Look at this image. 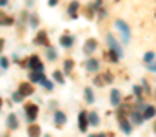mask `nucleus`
Here are the masks:
<instances>
[{
  "instance_id": "nucleus-20",
  "label": "nucleus",
  "mask_w": 156,
  "mask_h": 137,
  "mask_svg": "<svg viewBox=\"0 0 156 137\" xmlns=\"http://www.w3.org/2000/svg\"><path fill=\"white\" fill-rule=\"evenodd\" d=\"M142 112H144V119H153V117L156 115V108L154 106H149V104H147Z\"/></svg>"
},
{
  "instance_id": "nucleus-36",
  "label": "nucleus",
  "mask_w": 156,
  "mask_h": 137,
  "mask_svg": "<svg viewBox=\"0 0 156 137\" xmlns=\"http://www.w3.org/2000/svg\"><path fill=\"white\" fill-rule=\"evenodd\" d=\"M4 44H5V42H4V39H0V51H2V48H4Z\"/></svg>"
},
{
  "instance_id": "nucleus-21",
  "label": "nucleus",
  "mask_w": 156,
  "mask_h": 137,
  "mask_svg": "<svg viewBox=\"0 0 156 137\" xmlns=\"http://www.w3.org/2000/svg\"><path fill=\"white\" fill-rule=\"evenodd\" d=\"M83 99H85L89 104H93V102H94V93H93L91 88H85V90H83Z\"/></svg>"
},
{
  "instance_id": "nucleus-7",
  "label": "nucleus",
  "mask_w": 156,
  "mask_h": 137,
  "mask_svg": "<svg viewBox=\"0 0 156 137\" xmlns=\"http://www.w3.org/2000/svg\"><path fill=\"white\" fill-rule=\"evenodd\" d=\"M5 123H7V128H9V130H16V128H18V117H16V113L11 112V113L7 115Z\"/></svg>"
},
{
  "instance_id": "nucleus-5",
  "label": "nucleus",
  "mask_w": 156,
  "mask_h": 137,
  "mask_svg": "<svg viewBox=\"0 0 156 137\" xmlns=\"http://www.w3.org/2000/svg\"><path fill=\"white\" fill-rule=\"evenodd\" d=\"M18 91L24 95V97H29V95H33L35 93V90H33V84L27 81V82H20L18 84Z\"/></svg>"
},
{
  "instance_id": "nucleus-28",
  "label": "nucleus",
  "mask_w": 156,
  "mask_h": 137,
  "mask_svg": "<svg viewBox=\"0 0 156 137\" xmlns=\"http://www.w3.org/2000/svg\"><path fill=\"white\" fill-rule=\"evenodd\" d=\"M13 101H15V102H22V101H24V95L16 90L15 93H13Z\"/></svg>"
},
{
  "instance_id": "nucleus-23",
  "label": "nucleus",
  "mask_w": 156,
  "mask_h": 137,
  "mask_svg": "<svg viewBox=\"0 0 156 137\" xmlns=\"http://www.w3.org/2000/svg\"><path fill=\"white\" fill-rule=\"evenodd\" d=\"M53 79H55L56 82H60V84H64V82H66V79H64V73H62L60 70H55V73H53Z\"/></svg>"
},
{
  "instance_id": "nucleus-6",
  "label": "nucleus",
  "mask_w": 156,
  "mask_h": 137,
  "mask_svg": "<svg viewBox=\"0 0 156 137\" xmlns=\"http://www.w3.org/2000/svg\"><path fill=\"white\" fill-rule=\"evenodd\" d=\"M87 126H89L87 112H80V115H78V128H80V132H87Z\"/></svg>"
},
{
  "instance_id": "nucleus-4",
  "label": "nucleus",
  "mask_w": 156,
  "mask_h": 137,
  "mask_svg": "<svg viewBox=\"0 0 156 137\" xmlns=\"http://www.w3.org/2000/svg\"><path fill=\"white\" fill-rule=\"evenodd\" d=\"M107 44H109V48H111V51H115L118 57L122 59V55H123V51H122V46L118 44V40L113 37V35H107Z\"/></svg>"
},
{
  "instance_id": "nucleus-32",
  "label": "nucleus",
  "mask_w": 156,
  "mask_h": 137,
  "mask_svg": "<svg viewBox=\"0 0 156 137\" xmlns=\"http://www.w3.org/2000/svg\"><path fill=\"white\" fill-rule=\"evenodd\" d=\"M104 79H105V82H109V84H111V82H113V81H115V79H113V75H111V73H105V75H104Z\"/></svg>"
},
{
  "instance_id": "nucleus-13",
  "label": "nucleus",
  "mask_w": 156,
  "mask_h": 137,
  "mask_svg": "<svg viewBox=\"0 0 156 137\" xmlns=\"http://www.w3.org/2000/svg\"><path fill=\"white\" fill-rule=\"evenodd\" d=\"M96 46H98V44H96V40H94V39L85 40V44H83V53H85V55H91V53L96 49Z\"/></svg>"
},
{
  "instance_id": "nucleus-11",
  "label": "nucleus",
  "mask_w": 156,
  "mask_h": 137,
  "mask_svg": "<svg viewBox=\"0 0 156 137\" xmlns=\"http://www.w3.org/2000/svg\"><path fill=\"white\" fill-rule=\"evenodd\" d=\"M45 79V75L42 71H29V82L31 84H37V82H42Z\"/></svg>"
},
{
  "instance_id": "nucleus-35",
  "label": "nucleus",
  "mask_w": 156,
  "mask_h": 137,
  "mask_svg": "<svg viewBox=\"0 0 156 137\" xmlns=\"http://www.w3.org/2000/svg\"><path fill=\"white\" fill-rule=\"evenodd\" d=\"M7 6V0H0V7H5Z\"/></svg>"
},
{
  "instance_id": "nucleus-10",
  "label": "nucleus",
  "mask_w": 156,
  "mask_h": 137,
  "mask_svg": "<svg viewBox=\"0 0 156 137\" xmlns=\"http://www.w3.org/2000/svg\"><path fill=\"white\" fill-rule=\"evenodd\" d=\"M118 124H120V128H122V132H123V134H127V135H129V134L133 132V124H131L125 117H122V119L118 121Z\"/></svg>"
},
{
  "instance_id": "nucleus-29",
  "label": "nucleus",
  "mask_w": 156,
  "mask_h": 137,
  "mask_svg": "<svg viewBox=\"0 0 156 137\" xmlns=\"http://www.w3.org/2000/svg\"><path fill=\"white\" fill-rule=\"evenodd\" d=\"M0 68H2V70H7V68H9V60H7L5 57H0Z\"/></svg>"
},
{
  "instance_id": "nucleus-18",
  "label": "nucleus",
  "mask_w": 156,
  "mask_h": 137,
  "mask_svg": "<svg viewBox=\"0 0 156 137\" xmlns=\"http://www.w3.org/2000/svg\"><path fill=\"white\" fill-rule=\"evenodd\" d=\"M120 101H122V93H120V90H111V104H113L115 108H118Z\"/></svg>"
},
{
  "instance_id": "nucleus-38",
  "label": "nucleus",
  "mask_w": 156,
  "mask_h": 137,
  "mask_svg": "<svg viewBox=\"0 0 156 137\" xmlns=\"http://www.w3.org/2000/svg\"><path fill=\"white\" fill-rule=\"evenodd\" d=\"M2 104H4V101H2V97H0V108H2Z\"/></svg>"
},
{
  "instance_id": "nucleus-24",
  "label": "nucleus",
  "mask_w": 156,
  "mask_h": 137,
  "mask_svg": "<svg viewBox=\"0 0 156 137\" xmlns=\"http://www.w3.org/2000/svg\"><path fill=\"white\" fill-rule=\"evenodd\" d=\"M0 24L2 26H11L13 24V18L7 17V15H4V13H0Z\"/></svg>"
},
{
  "instance_id": "nucleus-3",
  "label": "nucleus",
  "mask_w": 156,
  "mask_h": 137,
  "mask_svg": "<svg viewBox=\"0 0 156 137\" xmlns=\"http://www.w3.org/2000/svg\"><path fill=\"white\" fill-rule=\"evenodd\" d=\"M26 66H27L31 71H42V73H44V64H42V60H40L38 55H33V57H29Z\"/></svg>"
},
{
  "instance_id": "nucleus-1",
  "label": "nucleus",
  "mask_w": 156,
  "mask_h": 137,
  "mask_svg": "<svg viewBox=\"0 0 156 137\" xmlns=\"http://www.w3.org/2000/svg\"><path fill=\"white\" fill-rule=\"evenodd\" d=\"M115 28L120 31V37H122V40L127 44V42L131 40V28H129V26H127L123 20H116V22H115Z\"/></svg>"
},
{
  "instance_id": "nucleus-12",
  "label": "nucleus",
  "mask_w": 156,
  "mask_h": 137,
  "mask_svg": "<svg viewBox=\"0 0 156 137\" xmlns=\"http://www.w3.org/2000/svg\"><path fill=\"white\" fill-rule=\"evenodd\" d=\"M78 7H80V4H78L76 0L69 4V7H67V15H69V18H73V20H75V18L78 17Z\"/></svg>"
},
{
  "instance_id": "nucleus-8",
  "label": "nucleus",
  "mask_w": 156,
  "mask_h": 137,
  "mask_svg": "<svg viewBox=\"0 0 156 137\" xmlns=\"http://www.w3.org/2000/svg\"><path fill=\"white\" fill-rule=\"evenodd\" d=\"M60 46L62 48H73L75 46V37L73 35H60Z\"/></svg>"
},
{
  "instance_id": "nucleus-9",
  "label": "nucleus",
  "mask_w": 156,
  "mask_h": 137,
  "mask_svg": "<svg viewBox=\"0 0 156 137\" xmlns=\"http://www.w3.org/2000/svg\"><path fill=\"white\" fill-rule=\"evenodd\" d=\"M85 70H87V71H91V73H94V71H98V70H100V62H98L96 59H89V60L85 62Z\"/></svg>"
},
{
  "instance_id": "nucleus-14",
  "label": "nucleus",
  "mask_w": 156,
  "mask_h": 137,
  "mask_svg": "<svg viewBox=\"0 0 156 137\" xmlns=\"http://www.w3.org/2000/svg\"><path fill=\"white\" fill-rule=\"evenodd\" d=\"M66 121H67V117L64 112H55V126H64Z\"/></svg>"
},
{
  "instance_id": "nucleus-2",
  "label": "nucleus",
  "mask_w": 156,
  "mask_h": 137,
  "mask_svg": "<svg viewBox=\"0 0 156 137\" xmlns=\"http://www.w3.org/2000/svg\"><path fill=\"white\" fill-rule=\"evenodd\" d=\"M24 110H26V115H27V123H29V124L35 123L37 117H38V106L27 102V104H24Z\"/></svg>"
},
{
  "instance_id": "nucleus-15",
  "label": "nucleus",
  "mask_w": 156,
  "mask_h": 137,
  "mask_svg": "<svg viewBox=\"0 0 156 137\" xmlns=\"http://www.w3.org/2000/svg\"><path fill=\"white\" fill-rule=\"evenodd\" d=\"M87 121L91 126H98L100 124V115L96 112H87Z\"/></svg>"
},
{
  "instance_id": "nucleus-22",
  "label": "nucleus",
  "mask_w": 156,
  "mask_h": 137,
  "mask_svg": "<svg viewBox=\"0 0 156 137\" xmlns=\"http://www.w3.org/2000/svg\"><path fill=\"white\" fill-rule=\"evenodd\" d=\"M45 57H47V60H55V59H56V51H55V48L47 46V48H45Z\"/></svg>"
},
{
  "instance_id": "nucleus-39",
  "label": "nucleus",
  "mask_w": 156,
  "mask_h": 137,
  "mask_svg": "<svg viewBox=\"0 0 156 137\" xmlns=\"http://www.w3.org/2000/svg\"><path fill=\"white\" fill-rule=\"evenodd\" d=\"M45 137H49V135H45Z\"/></svg>"
},
{
  "instance_id": "nucleus-17",
  "label": "nucleus",
  "mask_w": 156,
  "mask_h": 137,
  "mask_svg": "<svg viewBox=\"0 0 156 137\" xmlns=\"http://www.w3.org/2000/svg\"><path fill=\"white\" fill-rule=\"evenodd\" d=\"M27 134H29V137H40V134H42V130H40V126H38V124L31 123V124L27 126Z\"/></svg>"
},
{
  "instance_id": "nucleus-16",
  "label": "nucleus",
  "mask_w": 156,
  "mask_h": 137,
  "mask_svg": "<svg viewBox=\"0 0 156 137\" xmlns=\"http://www.w3.org/2000/svg\"><path fill=\"white\" fill-rule=\"evenodd\" d=\"M35 44L37 46H47V33H45V31H38V33H37Z\"/></svg>"
},
{
  "instance_id": "nucleus-40",
  "label": "nucleus",
  "mask_w": 156,
  "mask_h": 137,
  "mask_svg": "<svg viewBox=\"0 0 156 137\" xmlns=\"http://www.w3.org/2000/svg\"><path fill=\"white\" fill-rule=\"evenodd\" d=\"M154 130H156V126H154Z\"/></svg>"
},
{
  "instance_id": "nucleus-33",
  "label": "nucleus",
  "mask_w": 156,
  "mask_h": 137,
  "mask_svg": "<svg viewBox=\"0 0 156 137\" xmlns=\"http://www.w3.org/2000/svg\"><path fill=\"white\" fill-rule=\"evenodd\" d=\"M147 66V70H151V71H156V62H151V64H145Z\"/></svg>"
},
{
  "instance_id": "nucleus-31",
  "label": "nucleus",
  "mask_w": 156,
  "mask_h": 137,
  "mask_svg": "<svg viewBox=\"0 0 156 137\" xmlns=\"http://www.w3.org/2000/svg\"><path fill=\"white\" fill-rule=\"evenodd\" d=\"M133 90H134V95H136V97H142V95H144V93H142V88H140V86H134Z\"/></svg>"
},
{
  "instance_id": "nucleus-30",
  "label": "nucleus",
  "mask_w": 156,
  "mask_h": 137,
  "mask_svg": "<svg viewBox=\"0 0 156 137\" xmlns=\"http://www.w3.org/2000/svg\"><path fill=\"white\" fill-rule=\"evenodd\" d=\"M40 84H42V86H44L45 90H49V91L53 90V82H51V81H47V79H44V81H42Z\"/></svg>"
},
{
  "instance_id": "nucleus-27",
  "label": "nucleus",
  "mask_w": 156,
  "mask_h": 137,
  "mask_svg": "<svg viewBox=\"0 0 156 137\" xmlns=\"http://www.w3.org/2000/svg\"><path fill=\"white\" fill-rule=\"evenodd\" d=\"M64 71L71 73L73 71V60H64Z\"/></svg>"
},
{
  "instance_id": "nucleus-19",
  "label": "nucleus",
  "mask_w": 156,
  "mask_h": 137,
  "mask_svg": "<svg viewBox=\"0 0 156 137\" xmlns=\"http://www.w3.org/2000/svg\"><path fill=\"white\" fill-rule=\"evenodd\" d=\"M131 121H133L134 124H142V123H144V113H140L138 110H133V112H131Z\"/></svg>"
},
{
  "instance_id": "nucleus-26",
  "label": "nucleus",
  "mask_w": 156,
  "mask_h": 137,
  "mask_svg": "<svg viewBox=\"0 0 156 137\" xmlns=\"http://www.w3.org/2000/svg\"><path fill=\"white\" fill-rule=\"evenodd\" d=\"M153 60H154V53H153V51H149V53L144 55V62H145V64H151Z\"/></svg>"
},
{
  "instance_id": "nucleus-25",
  "label": "nucleus",
  "mask_w": 156,
  "mask_h": 137,
  "mask_svg": "<svg viewBox=\"0 0 156 137\" xmlns=\"http://www.w3.org/2000/svg\"><path fill=\"white\" fill-rule=\"evenodd\" d=\"M29 26H31L33 29L38 28V17H37V15H31V17H29Z\"/></svg>"
},
{
  "instance_id": "nucleus-37",
  "label": "nucleus",
  "mask_w": 156,
  "mask_h": 137,
  "mask_svg": "<svg viewBox=\"0 0 156 137\" xmlns=\"http://www.w3.org/2000/svg\"><path fill=\"white\" fill-rule=\"evenodd\" d=\"M89 137H105L104 134H100V135H89Z\"/></svg>"
},
{
  "instance_id": "nucleus-34",
  "label": "nucleus",
  "mask_w": 156,
  "mask_h": 137,
  "mask_svg": "<svg viewBox=\"0 0 156 137\" xmlns=\"http://www.w3.org/2000/svg\"><path fill=\"white\" fill-rule=\"evenodd\" d=\"M58 2H60V0H49V2H47V4H49V7H55V6H56V4H58Z\"/></svg>"
}]
</instances>
